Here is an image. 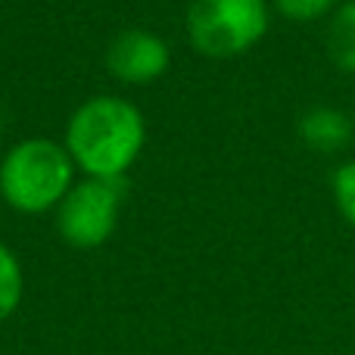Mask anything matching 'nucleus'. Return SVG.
I'll return each mask as SVG.
<instances>
[{"instance_id": "1", "label": "nucleus", "mask_w": 355, "mask_h": 355, "mask_svg": "<svg viewBox=\"0 0 355 355\" xmlns=\"http://www.w3.org/2000/svg\"><path fill=\"white\" fill-rule=\"evenodd\" d=\"M62 144L87 178H125L144 153L147 122L128 100L91 97L69 116Z\"/></svg>"}, {"instance_id": "2", "label": "nucleus", "mask_w": 355, "mask_h": 355, "mask_svg": "<svg viewBox=\"0 0 355 355\" xmlns=\"http://www.w3.org/2000/svg\"><path fill=\"white\" fill-rule=\"evenodd\" d=\"M75 184V162L66 144L28 137L0 159V196L22 215H44L62 202Z\"/></svg>"}, {"instance_id": "3", "label": "nucleus", "mask_w": 355, "mask_h": 355, "mask_svg": "<svg viewBox=\"0 0 355 355\" xmlns=\"http://www.w3.org/2000/svg\"><path fill=\"white\" fill-rule=\"evenodd\" d=\"M268 0H193L187 6V41L200 56L234 60L259 47L271 25Z\"/></svg>"}, {"instance_id": "4", "label": "nucleus", "mask_w": 355, "mask_h": 355, "mask_svg": "<svg viewBox=\"0 0 355 355\" xmlns=\"http://www.w3.org/2000/svg\"><path fill=\"white\" fill-rule=\"evenodd\" d=\"M125 178H85L56 206V231L75 250H97L116 234Z\"/></svg>"}, {"instance_id": "5", "label": "nucleus", "mask_w": 355, "mask_h": 355, "mask_svg": "<svg viewBox=\"0 0 355 355\" xmlns=\"http://www.w3.org/2000/svg\"><path fill=\"white\" fill-rule=\"evenodd\" d=\"M172 66V50L166 37L147 28H128L116 35L106 47V69L125 85H150L159 81Z\"/></svg>"}, {"instance_id": "6", "label": "nucleus", "mask_w": 355, "mask_h": 355, "mask_svg": "<svg viewBox=\"0 0 355 355\" xmlns=\"http://www.w3.org/2000/svg\"><path fill=\"white\" fill-rule=\"evenodd\" d=\"M296 135L315 153H340L355 141V125L352 116L334 106H312L300 116L296 122Z\"/></svg>"}, {"instance_id": "7", "label": "nucleus", "mask_w": 355, "mask_h": 355, "mask_svg": "<svg viewBox=\"0 0 355 355\" xmlns=\"http://www.w3.org/2000/svg\"><path fill=\"white\" fill-rule=\"evenodd\" d=\"M327 60L343 75H355V0H343L327 19Z\"/></svg>"}, {"instance_id": "8", "label": "nucleus", "mask_w": 355, "mask_h": 355, "mask_svg": "<svg viewBox=\"0 0 355 355\" xmlns=\"http://www.w3.org/2000/svg\"><path fill=\"white\" fill-rule=\"evenodd\" d=\"M22 293H25L22 265H19L16 252L10 246L0 243V324L16 315V309L22 306Z\"/></svg>"}, {"instance_id": "9", "label": "nucleus", "mask_w": 355, "mask_h": 355, "mask_svg": "<svg viewBox=\"0 0 355 355\" xmlns=\"http://www.w3.org/2000/svg\"><path fill=\"white\" fill-rule=\"evenodd\" d=\"M343 0H271V10L293 25H309V22L331 19V12Z\"/></svg>"}, {"instance_id": "10", "label": "nucleus", "mask_w": 355, "mask_h": 355, "mask_svg": "<svg viewBox=\"0 0 355 355\" xmlns=\"http://www.w3.org/2000/svg\"><path fill=\"white\" fill-rule=\"evenodd\" d=\"M331 190H334V202H337L340 215L355 227V159L343 162L331 178Z\"/></svg>"}, {"instance_id": "11", "label": "nucleus", "mask_w": 355, "mask_h": 355, "mask_svg": "<svg viewBox=\"0 0 355 355\" xmlns=\"http://www.w3.org/2000/svg\"><path fill=\"white\" fill-rule=\"evenodd\" d=\"M352 125H355V112H352Z\"/></svg>"}]
</instances>
